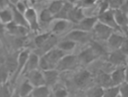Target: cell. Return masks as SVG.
I'll list each match as a JSON object with an SVG mask.
<instances>
[{
	"label": "cell",
	"mask_w": 128,
	"mask_h": 97,
	"mask_svg": "<svg viewBox=\"0 0 128 97\" xmlns=\"http://www.w3.org/2000/svg\"><path fill=\"white\" fill-rule=\"evenodd\" d=\"M79 64L78 62L77 55H66L60 60V62L57 64L56 70L58 72H64L69 71L74 69L77 65Z\"/></svg>",
	"instance_id": "6da1fadb"
},
{
	"label": "cell",
	"mask_w": 128,
	"mask_h": 97,
	"mask_svg": "<svg viewBox=\"0 0 128 97\" xmlns=\"http://www.w3.org/2000/svg\"><path fill=\"white\" fill-rule=\"evenodd\" d=\"M30 54V51L28 49H24L19 52L18 57V67H16V70L15 72V73L11 76V80L9 81L12 85L15 84L18 77L20 75V73L24 70V67L26 65V64H27V61L28 59Z\"/></svg>",
	"instance_id": "7a4b0ae2"
},
{
	"label": "cell",
	"mask_w": 128,
	"mask_h": 97,
	"mask_svg": "<svg viewBox=\"0 0 128 97\" xmlns=\"http://www.w3.org/2000/svg\"><path fill=\"white\" fill-rule=\"evenodd\" d=\"M24 17L27 21L28 26L30 27V30H32L34 32L40 31V22H38V14L34 7L28 6L27 10L24 13Z\"/></svg>",
	"instance_id": "3957f363"
},
{
	"label": "cell",
	"mask_w": 128,
	"mask_h": 97,
	"mask_svg": "<svg viewBox=\"0 0 128 97\" xmlns=\"http://www.w3.org/2000/svg\"><path fill=\"white\" fill-rule=\"evenodd\" d=\"M91 33H87V32H83L77 29H72L69 34H67L64 39L70 40L74 43H80V44H86L89 43L92 40L91 38Z\"/></svg>",
	"instance_id": "277c9868"
},
{
	"label": "cell",
	"mask_w": 128,
	"mask_h": 97,
	"mask_svg": "<svg viewBox=\"0 0 128 97\" xmlns=\"http://www.w3.org/2000/svg\"><path fill=\"white\" fill-rule=\"evenodd\" d=\"M97 19H98V22L102 23V24L105 25V26H109L112 29L114 30V32H117V33H121L123 34L122 30L120 29V27L116 25L114 21V12L112 10H108L104 13L101 14L97 16Z\"/></svg>",
	"instance_id": "5b68a950"
},
{
	"label": "cell",
	"mask_w": 128,
	"mask_h": 97,
	"mask_svg": "<svg viewBox=\"0 0 128 97\" xmlns=\"http://www.w3.org/2000/svg\"><path fill=\"white\" fill-rule=\"evenodd\" d=\"M92 32H94V35L97 39L107 41V39L114 32V30L109 27V26L102 24L100 22H97L94 26V29H92Z\"/></svg>",
	"instance_id": "8992f818"
},
{
	"label": "cell",
	"mask_w": 128,
	"mask_h": 97,
	"mask_svg": "<svg viewBox=\"0 0 128 97\" xmlns=\"http://www.w3.org/2000/svg\"><path fill=\"white\" fill-rule=\"evenodd\" d=\"M19 51H14L13 53L8 52L6 54L4 65L8 69V73L11 76L13 75L18 67V57Z\"/></svg>",
	"instance_id": "52a82bcc"
},
{
	"label": "cell",
	"mask_w": 128,
	"mask_h": 97,
	"mask_svg": "<svg viewBox=\"0 0 128 97\" xmlns=\"http://www.w3.org/2000/svg\"><path fill=\"white\" fill-rule=\"evenodd\" d=\"M109 63L112 65L119 66H126V61H127V55L121 52L120 50H114L109 55H107Z\"/></svg>",
	"instance_id": "ba28073f"
},
{
	"label": "cell",
	"mask_w": 128,
	"mask_h": 97,
	"mask_svg": "<svg viewBox=\"0 0 128 97\" xmlns=\"http://www.w3.org/2000/svg\"><path fill=\"white\" fill-rule=\"evenodd\" d=\"M5 29L11 36L14 37H25L28 36L30 29L23 27V26H18L13 21L5 25Z\"/></svg>",
	"instance_id": "9c48e42d"
},
{
	"label": "cell",
	"mask_w": 128,
	"mask_h": 97,
	"mask_svg": "<svg viewBox=\"0 0 128 97\" xmlns=\"http://www.w3.org/2000/svg\"><path fill=\"white\" fill-rule=\"evenodd\" d=\"M97 22H98L97 16H85L79 24L73 26L72 29H77L80 31L91 33Z\"/></svg>",
	"instance_id": "30bf717a"
},
{
	"label": "cell",
	"mask_w": 128,
	"mask_h": 97,
	"mask_svg": "<svg viewBox=\"0 0 128 97\" xmlns=\"http://www.w3.org/2000/svg\"><path fill=\"white\" fill-rule=\"evenodd\" d=\"M57 44H58L57 36L55 34H51L50 36L48 37V39L47 40L40 48L35 49V52H33V53L36 54L38 57H41V56H43L45 54H47L48 51H50L51 49H53L54 47H56Z\"/></svg>",
	"instance_id": "8fae6325"
},
{
	"label": "cell",
	"mask_w": 128,
	"mask_h": 97,
	"mask_svg": "<svg viewBox=\"0 0 128 97\" xmlns=\"http://www.w3.org/2000/svg\"><path fill=\"white\" fill-rule=\"evenodd\" d=\"M110 76L112 79L114 86H119L126 82V66H119L110 73Z\"/></svg>",
	"instance_id": "7c38bea8"
},
{
	"label": "cell",
	"mask_w": 128,
	"mask_h": 97,
	"mask_svg": "<svg viewBox=\"0 0 128 97\" xmlns=\"http://www.w3.org/2000/svg\"><path fill=\"white\" fill-rule=\"evenodd\" d=\"M27 80L30 83L33 87H38L45 85V80L43 76L42 71H40V69L33 70L26 74Z\"/></svg>",
	"instance_id": "4fadbf2b"
},
{
	"label": "cell",
	"mask_w": 128,
	"mask_h": 97,
	"mask_svg": "<svg viewBox=\"0 0 128 97\" xmlns=\"http://www.w3.org/2000/svg\"><path fill=\"white\" fill-rule=\"evenodd\" d=\"M67 54L62 50L58 49L57 47H54L53 49H51L50 51H48L47 54L43 55V57L45 58L46 60L48 61V63L52 65L56 68V65L57 64L59 63L60 60L63 57L64 55H66Z\"/></svg>",
	"instance_id": "5bb4252c"
},
{
	"label": "cell",
	"mask_w": 128,
	"mask_h": 97,
	"mask_svg": "<svg viewBox=\"0 0 128 97\" xmlns=\"http://www.w3.org/2000/svg\"><path fill=\"white\" fill-rule=\"evenodd\" d=\"M92 76L90 72L87 70H82L74 76L73 82L76 86H78L79 88H82L92 81Z\"/></svg>",
	"instance_id": "9a60e30c"
},
{
	"label": "cell",
	"mask_w": 128,
	"mask_h": 97,
	"mask_svg": "<svg viewBox=\"0 0 128 97\" xmlns=\"http://www.w3.org/2000/svg\"><path fill=\"white\" fill-rule=\"evenodd\" d=\"M84 17H85V15L83 13L82 7L80 5H77V6L73 5V7L70 11L69 16H68V21L70 24H73V26H75L79 24Z\"/></svg>",
	"instance_id": "2e32d148"
},
{
	"label": "cell",
	"mask_w": 128,
	"mask_h": 97,
	"mask_svg": "<svg viewBox=\"0 0 128 97\" xmlns=\"http://www.w3.org/2000/svg\"><path fill=\"white\" fill-rule=\"evenodd\" d=\"M126 39H127V37L124 34H119L117 32H114L107 39V43L112 50H118Z\"/></svg>",
	"instance_id": "e0dca14e"
},
{
	"label": "cell",
	"mask_w": 128,
	"mask_h": 97,
	"mask_svg": "<svg viewBox=\"0 0 128 97\" xmlns=\"http://www.w3.org/2000/svg\"><path fill=\"white\" fill-rule=\"evenodd\" d=\"M8 6H9V9H10L11 13H12V17H13L12 21L16 25H18V26H23V27L30 29V27H28V26L27 24V21H26V19L24 17V15L18 11V9L14 5L13 3L8 2Z\"/></svg>",
	"instance_id": "ac0fdd59"
},
{
	"label": "cell",
	"mask_w": 128,
	"mask_h": 97,
	"mask_svg": "<svg viewBox=\"0 0 128 97\" xmlns=\"http://www.w3.org/2000/svg\"><path fill=\"white\" fill-rule=\"evenodd\" d=\"M77 58L79 63L82 64V65H89V64L92 63L98 57L96 56V55L91 49V47H87L86 49L82 50V52H80Z\"/></svg>",
	"instance_id": "d6986e66"
},
{
	"label": "cell",
	"mask_w": 128,
	"mask_h": 97,
	"mask_svg": "<svg viewBox=\"0 0 128 97\" xmlns=\"http://www.w3.org/2000/svg\"><path fill=\"white\" fill-rule=\"evenodd\" d=\"M38 61H40V57L38 56L36 54L30 52L28 59L27 61V64L24 67V70L22 72L23 74H27L28 73L33 71V70H37L38 69Z\"/></svg>",
	"instance_id": "ffe728a7"
},
{
	"label": "cell",
	"mask_w": 128,
	"mask_h": 97,
	"mask_svg": "<svg viewBox=\"0 0 128 97\" xmlns=\"http://www.w3.org/2000/svg\"><path fill=\"white\" fill-rule=\"evenodd\" d=\"M44 80H45V85L48 87L53 86L57 83L59 79V72L56 69L53 70H48V71L42 72Z\"/></svg>",
	"instance_id": "44dd1931"
},
{
	"label": "cell",
	"mask_w": 128,
	"mask_h": 97,
	"mask_svg": "<svg viewBox=\"0 0 128 97\" xmlns=\"http://www.w3.org/2000/svg\"><path fill=\"white\" fill-rule=\"evenodd\" d=\"M97 83H98V86L102 87V89L114 87L110 73H107L105 72H100L98 73V75H97Z\"/></svg>",
	"instance_id": "7402d4cb"
},
{
	"label": "cell",
	"mask_w": 128,
	"mask_h": 97,
	"mask_svg": "<svg viewBox=\"0 0 128 97\" xmlns=\"http://www.w3.org/2000/svg\"><path fill=\"white\" fill-rule=\"evenodd\" d=\"M74 3L72 2H64V5L62 8L57 13L55 16H53V20H65L68 21V16H69L70 11L73 7Z\"/></svg>",
	"instance_id": "603a6c76"
},
{
	"label": "cell",
	"mask_w": 128,
	"mask_h": 97,
	"mask_svg": "<svg viewBox=\"0 0 128 97\" xmlns=\"http://www.w3.org/2000/svg\"><path fill=\"white\" fill-rule=\"evenodd\" d=\"M89 43H90V46H89V47H91V49L94 51V53L96 55L97 57H99V56H104V55H107L106 49H105V47H104L102 44H100L99 42L94 41V40H92V39Z\"/></svg>",
	"instance_id": "cb8c5ba5"
},
{
	"label": "cell",
	"mask_w": 128,
	"mask_h": 97,
	"mask_svg": "<svg viewBox=\"0 0 128 97\" xmlns=\"http://www.w3.org/2000/svg\"><path fill=\"white\" fill-rule=\"evenodd\" d=\"M70 23L69 21H65V20H57V22L54 24V26H52V29H51V34H60V33H62L63 31H65L70 26Z\"/></svg>",
	"instance_id": "d4e9b609"
},
{
	"label": "cell",
	"mask_w": 128,
	"mask_h": 97,
	"mask_svg": "<svg viewBox=\"0 0 128 97\" xmlns=\"http://www.w3.org/2000/svg\"><path fill=\"white\" fill-rule=\"evenodd\" d=\"M33 88H34V87L30 84V82L28 81V80H25V81L21 84V85L19 86V88H18L19 96L27 97V96H28V95H31Z\"/></svg>",
	"instance_id": "484cf974"
},
{
	"label": "cell",
	"mask_w": 128,
	"mask_h": 97,
	"mask_svg": "<svg viewBox=\"0 0 128 97\" xmlns=\"http://www.w3.org/2000/svg\"><path fill=\"white\" fill-rule=\"evenodd\" d=\"M76 45H77V44L74 42H72V41L64 39L63 41L57 44L56 47L58 48V49L62 50V51L66 53V52H69V51H72V50L76 47Z\"/></svg>",
	"instance_id": "4316f807"
},
{
	"label": "cell",
	"mask_w": 128,
	"mask_h": 97,
	"mask_svg": "<svg viewBox=\"0 0 128 97\" xmlns=\"http://www.w3.org/2000/svg\"><path fill=\"white\" fill-rule=\"evenodd\" d=\"M50 90L46 85L38 87H34L32 90L31 95L33 97H48L50 96Z\"/></svg>",
	"instance_id": "83f0119b"
},
{
	"label": "cell",
	"mask_w": 128,
	"mask_h": 97,
	"mask_svg": "<svg viewBox=\"0 0 128 97\" xmlns=\"http://www.w3.org/2000/svg\"><path fill=\"white\" fill-rule=\"evenodd\" d=\"M13 85L8 81L0 86V97H11L14 92Z\"/></svg>",
	"instance_id": "f1b7e54d"
},
{
	"label": "cell",
	"mask_w": 128,
	"mask_h": 97,
	"mask_svg": "<svg viewBox=\"0 0 128 97\" xmlns=\"http://www.w3.org/2000/svg\"><path fill=\"white\" fill-rule=\"evenodd\" d=\"M51 21H53V16L50 14V12L48 10V8H44L41 10L38 17V22L43 23V24H50Z\"/></svg>",
	"instance_id": "f546056e"
},
{
	"label": "cell",
	"mask_w": 128,
	"mask_h": 97,
	"mask_svg": "<svg viewBox=\"0 0 128 97\" xmlns=\"http://www.w3.org/2000/svg\"><path fill=\"white\" fill-rule=\"evenodd\" d=\"M12 13L10 9H1L0 10V23L3 25H6L8 23L12 22Z\"/></svg>",
	"instance_id": "4dcf8cb0"
},
{
	"label": "cell",
	"mask_w": 128,
	"mask_h": 97,
	"mask_svg": "<svg viewBox=\"0 0 128 97\" xmlns=\"http://www.w3.org/2000/svg\"><path fill=\"white\" fill-rule=\"evenodd\" d=\"M50 34H51V32H46V33H42V34H38V35H37V36L35 37L34 44H35V46H36V49L40 48L48 39V37L50 36Z\"/></svg>",
	"instance_id": "1f68e13d"
},
{
	"label": "cell",
	"mask_w": 128,
	"mask_h": 97,
	"mask_svg": "<svg viewBox=\"0 0 128 97\" xmlns=\"http://www.w3.org/2000/svg\"><path fill=\"white\" fill-rule=\"evenodd\" d=\"M65 1H52L48 5V10L50 12L52 16H55L57 13H59V11L62 8Z\"/></svg>",
	"instance_id": "d6a6232c"
},
{
	"label": "cell",
	"mask_w": 128,
	"mask_h": 97,
	"mask_svg": "<svg viewBox=\"0 0 128 97\" xmlns=\"http://www.w3.org/2000/svg\"><path fill=\"white\" fill-rule=\"evenodd\" d=\"M9 73H8V69L6 67L5 65H0V86L8 82L9 79Z\"/></svg>",
	"instance_id": "836d02e7"
},
{
	"label": "cell",
	"mask_w": 128,
	"mask_h": 97,
	"mask_svg": "<svg viewBox=\"0 0 128 97\" xmlns=\"http://www.w3.org/2000/svg\"><path fill=\"white\" fill-rule=\"evenodd\" d=\"M119 95V86H114L104 89L102 97H117Z\"/></svg>",
	"instance_id": "e575fe53"
},
{
	"label": "cell",
	"mask_w": 128,
	"mask_h": 97,
	"mask_svg": "<svg viewBox=\"0 0 128 97\" xmlns=\"http://www.w3.org/2000/svg\"><path fill=\"white\" fill-rule=\"evenodd\" d=\"M89 97H102L104 95V89L100 86L94 87L88 93Z\"/></svg>",
	"instance_id": "d590c367"
},
{
	"label": "cell",
	"mask_w": 128,
	"mask_h": 97,
	"mask_svg": "<svg viewBox=\"0 0 128 97\" xmlns=\"http://www.w3.org/2000/svg\"><path fill=\"white\" fill-rule=\"evenodd\" d=\"M48 97H68V92L65 88H57L56 90H54L52 94H50Z\"/></svg>",
	"instance_id": "8d00e7d4"
},
{
	"label": "cell",
	"mask_w": 128,
	"mask_h": 97,
	"mask_svg": "<svg viewBox=\"0 0 128 97\" xmlns=\"http://www.w3.org/2000/svg\"><path fill=\"white\" fill-rule=\"evenodd\" d=\"M11 3H13V2H11ZM13 4H14V5L16 6V9H18V11L24 15V13L26 12V10H27V8H28L27 3L21 2V1H18V2L13 3Z\"/></svg>",
	"instance_id": "74e56055"
},
{
	"label": "cell",
	"mask_w": 128,
	"mask_h": 97,
	"mask_svg": "<svg viewBox=\"0 0 128 97\" xmlns=\"http://www.w3.org/2000/svg\"><path fill=\"white\" fill-rule=\"evenodd\" d=\"M128 85L127 83L124 82L123 84L119 85V96L120 97H128Z\"/></svg>",
	"instance_id": "f35d334b"
},
{
	"label": "cell",
	"mask_w": 128,
	"mask_h": 97,
	"mask_svg": "<svg viewBox=\"0 0 128 97\" xmlns=\"http://www.w3.org/2000/svg\"><path fill=\"white\" fill-rule=\"evenodd\" d=\"M108 10H109V5H108V2H101L100 3V7H99L98 16L99 15H101V14L104 13V12H106V11H108Z\"/></svg>",
	"instance_id": "ab89813d"
},
{
	"label": "cell",
	"mask_w": 128,
	"mask_h": 97,
	"mask_svg": "<svg viewBox=\"0 0 128 97\" xmlns=\"http://www.w3.org/2000/svg\"><path fill=\"white\" fill-rule=\"evenodd\" d=\"M119 50H120L123 54H124L126 55H128V41H127V39L123 43V45H121V47L119 48Z\"/></svg>",
	"instance_id": "60d3db41"
},
{
	"label": "cell",
	"mask_w": 128,
	"mask_h": 97,
	"mask_svg": "<svg viewBox=\"0 0 128 97\" xmlns=\"http://www.w3.org/2000/svg\"><path fill=\"white\" fill-rule=\"evenodd\" d=\"M11 97H20L18 95V88H15L14 89V92L13 94H12V96Z\"/></svg>",
	"instance_id": "b9f144b4"
},
{
	"label": "cell",
	"mask_w": 128,
	"mask_h": 97,
	"mask_svg": "<svg viewBox=\"0 0 128 97\" xmlns=\"http://www.w3.org/2000/svg\"><path fill=\"white\" fill-rule=\"evenodd\" d=\"M27 97H33V96H32V95H28V96H27Z\"/></svg>",
	"instance_id": "7bdbcfd3"
},
{
	"label": "cell",
	"mask_w": 128,
	"mask_h": 97,
	"mask_svg": "<svg viewBox=\"0 0 128 97\" xmlns=\"http://www.w3.org/2000/svg\"><path fill=\"white\" fill-rule=\"evenodd\" d=\"M117 97H120V96H119V95H118V96H117Z\"/></svg>",
	"instance_id": "ee69618b"
}]
</instances>
